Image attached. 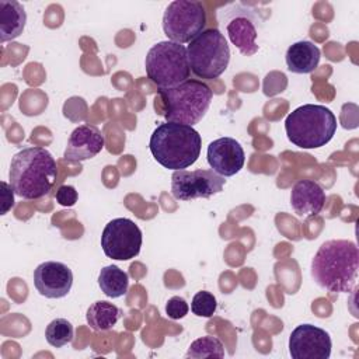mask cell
<instances>
[{
  "label": "cell",
  "instance_id": "cell-1",
  "mask_svg": "<svg viewBox=\"0 0 359 359\" xmlns=\"http://www.w3.org/2000/svg\"><path fill=\"white\" fill-rule=\"evenodd\" d=\"M359 251L353 241L328 240L311 259V276L316 283L332 293H348L356 285Z\"/></svg>",
  "mask_w": 359,
  "mask_h": 359
},
{
  "label": "cell",
  "instance_id": "cell-2",
  "mask_svg": "<svg viewBox=\"0 0 359 359\" xmlns=\"http://www.w3.org/2000/svg\"><path fill=\"white\" fill-rule=\"evenodd\" d=\"M8 180L15 195L24 199L42 198L57 180L56 161L43 147H24L11 158Z\"/></svg>",
  "mask_w": 359,
  "mask_h": 359
},
{
  "label": "cell",
  "instance_id": "cell-3",
  "mask_svg": "<svg viewBox=\"0 0 359 359\" xmlns=\"http://www.w3.org/2000/svg\"><path fill=\"white\" fill-rule=\"evenodd\" d=\"M202 147L198 130L177 122L160 123L151 133L149 149L154 160L168 170H184L192 165Z\"/></svg>",
  "mask_w": 359,
  "mask_h": 359
},
{
  "label": "cell",
  "instance_id": "cell-4",
  "mask_svg": "<svg viewBox=\"0 0 359 359\" xmlns=\"http://www.w3.org/2000/svg\"><path fill=\"white\" fill-rule=\"evenodd\" d=\"M287 139L300 149L325 146L337 132V118L332 111L318 104H304L285 119Z\"/></svg>",
  "mask_w": 359,
  "mask_h": 359
},
{
  "label": "cell",
  "instance_id": "cell-5",
  "mask_svg": "<svg viewBox=\"0 0 359 359\" xmlns=\"http://www.w3.org/2000/svg\"><path fill=\"white\" fill-rule=\"evenodd\" d=\"M158 95L163 101V115L167 122L192 126L208 112L213 93L203 81L188 79L175 87L158 88Z\"/></svg>",
  "mask_w": 359,
  "mask_h": 359
},
{
  "label": "cell",
  "instance_id": "cell-6",
  "mask_svg": "<svg viewBox=\"0 0 359 359\" xmlns=\"http://www.w3.org/2000/svg\"><path fill=\"white\" fill-rule=\"evenodd\" d=\"M147 77L158 88H171L188 80L191 67L187 46L172 41L153 45L144 59Z\"/></svg>",
  "mask_w": 359,
  "mask_h": 359
},
{
  "label": "cell",
  "instance_id": "cell-7",
  "mask_svg": "<svg viewBox=\"0 0 359 359\" xmlns=\"http://www.w3.org/2000/svg\"><path fill=\"white\" fill-rule=\"evenodd\" d=\"M191 72L205 80L217 79L229 66L230 48L224 35L210 28L199 34L187 46Z\"/></svg>",
  "mask_w": 359,
  "mask_h": 359
},
{
  "label": "cell",
  "instance_id": "cell-8",
  "mask_svg": "<svg viewBox=\"0 0 359 359\" xmlns=\"http://www.w3.org/2000/svg\"><path fill=\"white\" fill-rule=\"evenodd\" d=\"M206 25V11L202 3L192 0H174L163 14V31L170 41L189 43Z\"/></svg>",
  "mask_w": 359,
  "mask_h": 359
},
{
  "label": "cell",
  "instance_id": "cell-9",
  "mask_svg": "<svg viewBox=\"0 0 359 359\" xmlns=\"http://www.w3.org/2000/svg\"><path fill=\"white\" fill-rule=\"evenodd\" d=\"M142 230L128 219L118 217L107 223L101 234V247L108 258L118 261H129L140 252Z\"/></svg>",
  "mask_w": 359,
  "mask_h": 359
},
{
  "label": "cell",
  "instance_id": "cell-10",
  "mask_svg": "<svg viewBox=\"0 0 359 359\" xmlns=\"http://www.w3.org/2000/svg\"><path fill=\"white\" fill-rule=\"evenodd\" d=\"M224 177L213 170H177L171 175V194L178 201L210 198L222 192Z\"/></svg>",
  "mask_w": 359,
  "mask_h": 359
},
{
  "label": "cell",
  "instance_id": "cell-11",
  "mask_svg": "<svg viewBox=\"0 0 359 359\" xmlns=\"http://www.w3.org/2000/svg\"><path fill=\"white\" fill-rule=\"evenodd\" d=\"M331 348L330 334L313 324L297 325L289 337V353L293 359H328Z\"/></svg>",
  "mask_w": 359,
  "mask_h": 359
},
{
  "label": "cell",
  "instance_id": "cell-12",
  "mask_svg": "<svg viewBox=\"0 0 359 359\" xmlns=\"http://www.w3.org/2000/svg\"><path fill=\"white\" fill-rule=\"evenodd\" d=\"M73 285L72 269L59 261H45L34 271V286L48 299L65 297Z\"/></svg>",
  "mask_w": 359,
  "mask_h": 359
},
{
  "label": "cell",
  "instance_id": "cell-13",
  "mask_svg": "<svg viewBox=\"0 0 359 359\" xmlns=\"http://www.w3.org/2000/svg\"><path fill=\"white\" fill-rule=\"evenodd\" d=\"M206 157L212 170L222 177H231L237 174L245 161L241 144L233 137H219L210 142Z\"/></svg>",
  "mask_w": 359,
  "mask_h": 359
},
{
  "label": "cell",
  "instance_id": "cell-14",
  "mask_svg": "<svg viewBox=\"0 0 359 359\" xmlns=\"http://www.w3.org/2000/svg\"><path fill=\"white\" fill-rule=\"evenodd\" d=\"M104 144V136L97 126L80 125L70 133L63 157L70 163L84 161L97 156Z\"/></svg>",
  "mask_w": 359,
  "mask_h": 359
},
{
  "label": "cell",
  "instance_id": "cell-15",
  "mask_svg": "<svg viewBox=\"0 0 359 359\" xmlns=\"http://www.w3.org/2000/svg\"><path fill=\"white\" fill-rule=\"evenodd\" d=\"M325 192L313 180L297 181L290 192V205L300 217L317 216L325 205Z\"/></svg>",
  "mask_w": 359,
  "mask_h": 359
},
{
  "label": "cell",
  "instance_id": "cell-16",
  "mask_svg": "<svg viewBox=\"0 0 359 359\" xmlns=\"http://www.w3.org/2000/svg\"><path fill=\"white\" fill-rule=\"evenodd\" d=\"M321 52L310 41H299L290 45L286 50L287 69L297 74L311 73L320 63Z\"/></svg>",
  "mask_w": 359,
  "mask_h": 359
},
{
  "label": "cell",
  "instance_id": "cell-17",
  "mask_svg": "<svg viewBox=\"0 0 359 359\" xmlns=\"http://www.w3.org/2000/svg\"><path fill=\"white\" fill-rule=\"evenodd\" d=\"M227 35L231 43L236 45L243 55L252 56L254 53L258 52V45H257L258 32L254 25V21L247 15L233 17L227 24Z\"/></svg>",
  "mask_w": 359,
  "mask_h": 359
},
{
  "label": "cell",
  "instance_id": "cell-18",
  "mask_svg": "<svg viewBox=\"0 0 359 359\" xmlns=\"http://www.w3.org/2000/svg\"><path fill=\"white\" fill-rule=\"evenodd\" d=\"M27 13L21 3L15 0H0V41L15 39L24 31Z\"/></svg>",
  "mask_w": 359,
  "mask_h": 359
},
{
  "label": "cell",
  "instance_id": "cell-19",
  "mask_svg": "<svg viewBox=\"0 0 359 359\" xmlns=\"http://www.w3.org/2000/svg\"><path fill=\"white\" fill-rule=\"evenodd\" d=\"M119 317L121 310L107 300H98L93 303L86 314L88 325L95 331L111 330L118 323Z\"/></svg>",
  "mask_w": 359,
  "mask_h": 359
},
{
  "label": "cell",
  "instance_id": "cell-20",
  "mask_svg": "<svg viewBox=\"0 0 359 359\" xmlns=\"http://www.w3.org/2000/svg\"><path fill=\"white\" fill-rule=\"evenodd\" d=\"M98 285L105 296L116 299L128 292L129 276L119 266L108 265L100 271Z\"/></svg>",
  "mask_w": 359,
  "mask_h": 359
},
{
  "label": "cell",
  "instance_id": "cell-21",
  "mask_svg": "<svg viewBox=\"0 0 359 359\" xmlns=\"http://www.w3.org/2000/svg\"><path fill=\"white\" fill-rule=\"evenodd\" d=\"M185 356L187 358H195V359L223 358L224 356V348H223V344L220 342V339H217L216 337L205 335L202 338L195 339L189 345L188 352H187Z\"/></svg>",
  "mask_w": 359,
  "mask_h": 359
},
{
  "label": "cell",
  "instance_id": "cell-22",
  "mask_svg": "<svg viewBox=\"0 0 359 359\" xmlns=\"http://www.w3.org/2000/svg\"><path fill=\"white\" fill-rule=\"evenodd\" d=\"M74 330L69 320L55 318L52 320L45 330V338L49 345L55 348H62L73 341Z\"/></svg>",
  "mask_w": 359,
  "mask_h": 359
},
{
  "label": "cell",
  "instance_id": "cell-23",
  "mask_svg": "<svg viewBox=\"0 0 359 359\" xmlns=\"http://www.w3.org/2000/svg\"><path fill=\"white\" fill-rule=\"evenodd\" d=\"M216 307H217L216 297L206 290L198 292L191 302V310L198 317H205V318L212 317L216 311Z\"/></svg>",
  "mask_w": 359,
  "mask_h": 359
},
{
  "label": "cell",
  "instance_id": "cell-24",
  "mask_svg": "<svg viewBox=\"0 0 359 359\" xmlns=\"http://www.w3.org/2000/svg\"><path fill=\"white\" fill-rule=\"evenodd\" d=\"M188 311H189L188 303L185 302V299H182L180 296H172L171 299H168V302L165 304V314L171 320H180V318L185 317L188 314Z\"/></svg>",
  "mask_w": 359,
  "mask_h": 359
},
{
  "label": "cell",
  "instance_id": "cell-25",
  "mask_svg": "<svg viewBox=\"0 0 359 359\" xmlns=\"http://www.w3.org/2000/svg\"><path fill=\"white\" fill-rule=\"evenodd\" d=\"M77 191L74 187L72 185H60L56 191V201L59 205L62 206H66V208H70L73 205H76L77 202Z\"/></svg>",
  "mask_w": 359,
  "mask_h": 359
},
{
  "label": "cell",
  "instance_id": "cell-26",
  "mask_svg": "<svg viewBox=\"0 0 359 359\" xmlns=\"http://www.w3.org/2000/svg\"><path fill=\"white\" fill-rule=\"evenodd\" d=\"M1 187H3V192H1V215H6L13 206H14V189L11 185H8L7 182L1 181Z\"/></svg>",
  "mask_w": 359,
  "mask_h": 359
}]
</instances>
